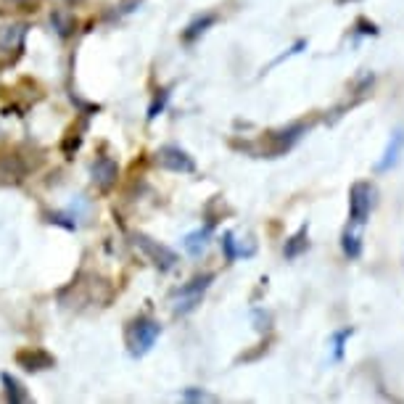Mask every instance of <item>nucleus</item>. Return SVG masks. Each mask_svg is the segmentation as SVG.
Masks as SVG:
<instances>
[{"label":"nucleus","mask_w":404,"mask_h":404,"mask_svg":"<svg viewBox=\"0 0 404 404\" xmlns=\"http://www.w3.org/2000/svg\"><path fill=\"white\" fill-rule=\"evenodd\" d=\"M312 125H304V122H296V125H288V127H280V130H272L267 132V138L262 140V148L256 146L254 148V156H265V159H278L283 153H288L299 140L309 132Z\"/></svg>","instance_id":"nucleus-1"},{"label":"nucleus","mask_w":404,"mask_h":404,"mask_svg":"<svg viewBox=\"0 0 404 404\" xmlns=\"http://www.w3.org/2000/svg\"><path fill=\"white\" fill-rule=\"evenodd\" d=\"M159 336H162L159 320H153V317H148V315L132 320L130 328H127V346H130V354H132V357L148 354Z\"/></svg>","instance_id":"nucleus-2"},{"label":"nucleus","mask_w":404,"mask_h":404,"mask_svg":"<svg viewBox=\"0 0 404 404\" xmlns=\"http://www.w3.org/2000/svg\"><path fill=\"white\" fill-rule=\"evenodd\" d=\"M375 206V185L359 180L349 188V228H365L370 212Z\"/></svg>","instance_id":"nucleus-3"},{"label":"nucleus","mask_w":404,"mask_h":404,"mask_svg":"<svg viewBox=\"0 0 404 404\" xmlns=\"http://www.w3.org/2000/svg\"><path fill=\"white\" fill-rule=\"evenodd\" d=\"M212 283H215V272H203V275H196L185 286H180L175 290V296H172V312L175 315H188V312H193L201 304L203 293L209 290Z\"/></svg>","instance_id":"nucleus-4"},{"label":"nucleus","mask_w":404,"mask_h":404,"mask_svg":"<svg viewBox=\"0 0 404 404\" xmlns=\"http://www.w3.org/2000/svg\"><path fill=\"white\" fill-rule=\"evenodd\" d=\"M132 243H135V249H140V254L153 262V265L159 267V270H172L177 265V254L164 246V243H159V240H153L151 235H146V233H135L132 235Z\"/></svg>","instance_id":"nucleus-5"},{"label":"nucleus","mask_w":404,"mask_h":404,"mask_svg":"<svg viewBox=\"0 0 404 404\" xmlns=\"http://www.w3.org/2000/svg\"><path fill=\"white\" fill-rule=\"evenodd\" d=\"M153 162L156 166H162L166 172H175V175H193L196 172V162H193V156H190L185 148H180V146H162L156 156H153Z\"/></svg>","instance_id":"nucleus-6"},{"label":"nucleus","mask_w":404,"mask_h":404,"mask_svg":"<svg viewBox=\"0 0 404 404\" xmlns=\"http://www.w3.org/2000/svg\"><path fill=\"white\" fill-rule=\"evenodd\" d=\"M29 175V162L22 153H0V185H19Z\"/></svg>","instance_id":"nucleus-7"},{"label":"nucleus","mask_w":404,"mask_h":404,"mask_svg":"<svg viewBox=\"0 0 404 404\" xmlns=\"http://www.w3.org/2000/svg\"><path fill=\"white\" fill-rule=\"evenodd\" d=\"M16 365L26 370V373H42V370H53L56 367V357L45 349H22L16 354Z\"/></svg>","instance_id":"nucleus-8"},{"label":"nucleus","mask_w":404,"mask_h":404,"mask_svg":"<svg viewBox=\"0 0 404 404\" xmlns=\"http://www.w3.org/2000/svg\"><path fill=\"white\" fill-rule=\"evenodd\" d=\"M90 175H93V182L101 190H111L116 185V177H119V164L111 156H98L90 164Z\"/></svg>","instance_id":"nucleus-9"},{"label":"nucleus","mask_w":404,"mask_h":404,"mask_svg":"<svg viewBox=\"0 0 404 404\" xmlns=\"http://www.w3.org/2000/svg\"><path fill=\"white\" fill-rule=\"evenodd\" d=\"M404 153V127H396L391 132V138L386 143V151L380 156V162L375 164V172H389L394 166L399 164V159H402Z\"/></svg>","instance_id":"nucleus-10"},{"label":"nucleus","mask_w":404,"mask_h":404,"mask_svg":"<svg viewBox=\"0 0 404 404\" xmlns=\"http://www.w3.org/2000/svg\"><path fill=\"white\" fill-rule=\"evenodd\" d=\"M26 29L29 26L24 22H19V24H6L0 26V51L3 53H22L24 48V40H26Z\"/></svg>","instance_id":"nucleus-11"},{"label":"nucleus","mask_w":404,"mask_h":404,"mask_svg":"<svg viewBox=\"0 0 404 404\" xmlns=\"http://www.w3.org/2000/svg\"><path fill=\"white\" fill-rule=\"evenodd\" d=\"M212 230H215V225H203V228L193 230V233H188L185 235V240H182V246H185V251L193 256V259H199L206 249H209V240H212Z\"/></svg>","instance_id":"nucleus-12"},{"label":"nucleus","mask_w":404,"mask_h":404,"mask_svg":"<svg viewBox=\"0 0 404 404\" xmlns=\"http://www.w3.org/2000/svg\"><path fill=\"white\" fill-rule=\"evenodd\" d=\"M306 249H309V222L302 225V228L296 230V233L286 240V246H283V256H286V259H299Z\"/></svg>","instance_id":"nucleus-13"},{"label":"nucleus","mask_w":404,"mask_h":404,"mask_svg":"<svg viewBox=\"0 0 404 404\" xmlns=\"http://www.w3.org/2000/svg\"><path fill=\"white\" fill-rule=\"evenodd\" d=\"M217 24V13H201V16H196L188 26H185V32H182V42H196V40L206 35L212 26Z\"/></svg>","instance_id":"nucleus-14"},{"label":"nucleus","mask_w":404,"mask_h":404,"mask_svg":"<svg viewBox=\"0 0 404 404\" xmlns=\"http://www.w3.org/2000/svg\"><path fill=\"white\" fill-rule=\"evenodd\" d=\"M0 383H3V389H6V402H11V404L29 402V394L24 391V386L13 378L11 373H0Z\"/></svg>","instance_id":"nucleus-15"},{"label":"nucleus","mask_w":404,"mask_h":404,"mask_svg":"<svg viewBox=\"0 0 404 404\" xmlns=\"http://www.w3.org/2000/svg\"><path fill=\"white\" fill-rule=\"evenodd\" d=\"M341 251L346 259H359L362 256V235L357 233V228H346L341 233Z\"/></svg>","instance_id":"nucleus-16"},{"label":"nucleus","mask_w":404,"mask_h":404,"mask_svg":"<svg viewBox=\"0 0 404 404\" xmlns=\"http://www.w3.org/2000/svg\"><path fill=\"white\" fill-rule=\"evenodd\" d=\"M51 24H53V29L59 32V38H72L75 35V26H77V22H75V16L69 11H63V8H59V11H53L51 13Z\"/></svg>","instance_id":"nucleus-17"},{"label":"nucleus","mask_w":404,"mask_h":404,"mask_svg":"<svg viewBox=\"0 0 404 404\" xmlns=\"http://www.w3.org/2000/svg\"><path fill=\"white\" fill-rule=\"evenodd\" d=\"M354 336V328H341L336 330L333 336H330V346H333V362H343V357H346V343L349 339Z\"/></svg>","instance_id":"nucleus-18"},{"label":"nucleus","mask_w":404,"mask_h":404,"mask_svg":"<svg viewBox=\"0 0 404 404\" xmlns=\"http://www.w3.org/2000/svg\"><path fill=\"white\" fill-rule=\"evenodd\" d=\"M222 249H225V259H228V262H235L238 256H254L249 249L240 246L238 240H235V233H230V230L222 235Z\"/></svg>","instance_id":"nucleus-19"},{"label":"nucleus","mask_w":404,"mask_h":404,"mask_svg":"<svg viewBox=\"0 0 404 404\" xmlns=\"http://www.w3.org/2000/svg\"><path fill=\"white\" fill-rule=\"evenodd\" d=\"M48 222L61 225L66 230H77V215H72V212H51L48 215Z\"/></svg>","instance_id":"nucleus-20"},{"label":"nucleus","mask_w":404,"mask_h":404,"mask_svg":"<svg viewBox=\"0 0 404 404\" xmlns=\"http://www.w3.org/2000/svg\"><path fill=\"white\" fill-rule=\"evenodd\" d=\"M166 101H169V88H162V90H159V95L153 98L151 109H148V122H153L156 116H159V114H162V111H164Z\"/></svg>","instance_id":"nucleus-21"},{"label":"nucleus","mask_w":404,"mask_h":404,"mask_svg":"<svg viewBox=\"0 0 404 404\" xmlns=\"http://www.w3.org/2000/svg\"><path fill=\"white\" fill-rule=\"evenodd\" d=\"M185 402H215L217 396H212L209 391H203V389H182L180 394Z\"/></svg>","instance_id":"nucleus-22"},{"label":"nucleus","mask_w":404,"mask_h":404,"mask_svg":"<svg viewBox=\"0 0 404 404\" xmlns=\"http://www.w3.org/2000/svg\"><path fill=\"white\" fill-rule=\"evenodd\" d=\"M354 29H357L359 35H370V38H378V35H380L378 24H373V22H367L365 16H359V19H357V24H354Z\"/></svg>","instance_id":"nucleus-23"},{"label":"nucleus","mask_w":404,"mask_h":404,"mask_svg":"<svg viewBox=\"0 0 404 404\" xmlns=\"http://www.w3.org/2000/svg\"><path fill=\"white\" fill-rule=\"evenodd\" d=\"M79 146H82V135L72 130V132H69V138L63 140L61 148H63V153H66V156H75V151H77V148H79Z\"/></svg>","instance_id":"nucleus-24"},{"label":"nucleus","mask_w":404,"mask_h":404,"mask_svg":"<svg viewBox=\"0 0 404 404\" xmlns=\"http://www.w3.org/2000/svg\"><path fill=\"white\" fill-rule=\"evenodd\" d=\"M254 323H256V330H270L272 315H270V312H265V309H254Z\"/></svg>","instance_id":"nucleus-25"},{"label":"nucleus","mask_w":404,"mask_h":404,"mask_svg":"<svg viewBox=\"0 0 404 404\" xmlns=\"http://www.w3.org/2000/svg\"><path fill=\"white\" fill-rule=\"evenodd\" d=\"M63 3H69V6H77V3H82V0H63Z\"/></svg>","instance_id":"nucleus-26"}]
</instances>
